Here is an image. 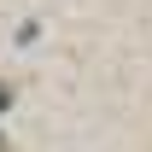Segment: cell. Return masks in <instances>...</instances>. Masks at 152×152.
Wrapping results in <instances>:
<instances>
[{
    "instance_id": "obj_2",
    "label": "cell",
    "mask_w": 152,
    "mask_h": 152,
    "mask_svg": "<svg viewBox=\"0 0 152 152\" xmlns=\"http://www.w3.org/2000/svg\"><path fill=\"white\" fill-rule=\"evenodd\" d=\"M0 152H12V146H6V134H0Z\"/></svg>"
},
{
    "instance_id": "obj_1",
    "label": "cell",
    "mask_w": 152,
    "mask_h": 152,
    "mask_svg": "<svg viewBox=\"0 0 152 152\" xmlns=\"http://www.w3.org/2000/svg\"><path fill=\"white\" fill-rule=\"evenodd\" d=\"M6 105H12V88H6V82H0V111H6Z\"/></svg>"
}]
</instances>
